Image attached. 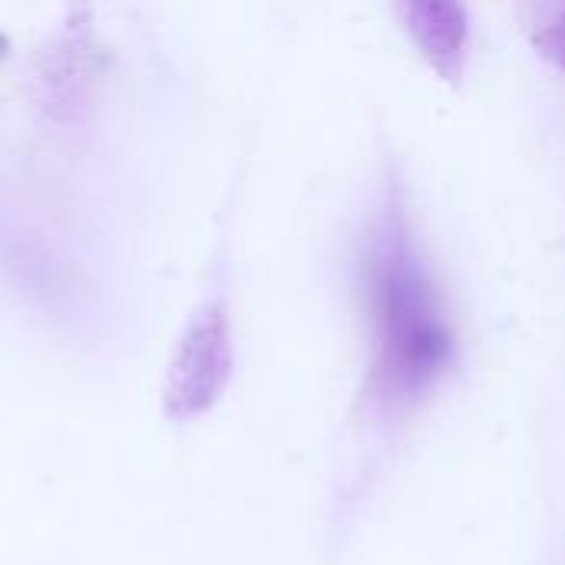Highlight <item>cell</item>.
Listing matches in <instances>:
<instances>
[{
  "mask_svg": "<svg viewBox=\"0 0 565 565\" xmlns=\"http://www.w3.org/2000/svg\"><path fill=\"white\" fill-rule=\"evenodd\" d=\"M361 295L371 328V377L387 404L424 397L454 364L457 338L437 278L391 185L361 248Z\"/></svg>",
  "mask_w": 565,
  "mask_h": 565,
  "instance_id": "obj_1",
  "label": "cell"
},
{
  "mask_svg": "<svg viewBox=\"0 0 565 565\" xmlns=\"http://www.w3.org/2000/svg\"><path fill=\"white\" fill-rule=\"evenodd\" d=\"M235 367L232 324L222 301H205L185 321L169 371L162 407L169 420H195L209 414L225 394Z\"/></svg>",
  "mask_w": 565,
  "mask_h": 565,
  "instance_id": "obj_2",
  "label": "cell"
},
{
  "mask_svg": "<svg viewBox=\"0 0 565 565\" xmlns=\"http://www.w3.org/2000/svg\"><path fill=\"white\" fill-rule=\"evenodd\" d=\"M401 23L417 53L447 83H460L470 53V13L463 0H397Z\"/></svg>",
  "mask_w": 565,
  "mask_h": 565,
  "instance_id": "obj_3",
  "label": "cell"
},
{
  "mask_svg": "<svg viewBox=\"0 0 565 565\" xmlns=\"http://www.w3.org/2000/svg\"><path fill=\"white\" fill-rule=\"evenodd\" d=\"M533 46L543 60H550L565 73V7L540 26V33L533 36Z\"/></svg>",
  "mask_w": 565,
  "mask_h": 565,
  "instance_id": "obj_4",
  "label": "cell"
}]
</instances>
